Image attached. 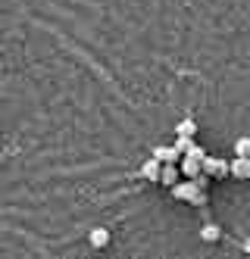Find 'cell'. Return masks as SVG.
Here are the masks:
<instances>
[{
	"instance_id": "3957f363",
	"label": "cell",
	"mask_w": 250,
	"mask_h": 259,
	"mask_svg": "<svg viewBox=\"0 0 250 259\" xmlns=\"http://www.w3.org/2000/svg\"><path fill=\"white\" fill-rule=\"evenodd\" d=\"M178 178H182V175H178V165H175V162H163V165H160V178H157L160 184L172 188V184H175Z\"/></svg>"
},
{
	"instance_id": "ba28073f",
	"label": "cell",
	"mask_w": 250,
	"mask_h": 259,
	"mask_svg": "<svg viewBox=\"0 0 250 259\" xmlns=\"http://www.w3.org/2000/svg\"><path fill=\"white\" fill-rule=\"evenodd\" d=\"M175 135H185V138H194L197 135V119L194 116H185L178 125H175Z\"/></svg>"
},
{
	"instance_id": "30bf717a",
	"label": "cell",
	"mask_w": 250,
	"mask_h": 259,
	"mask_svg": "<svg viewBox=\"0 0 250 259\" xmlns=\"http://www.w3.org/2000/svg\"><path fill=\"white\" fill-rule=\"evenodd\" d=\"M247 150H250V138H238L235 141V156H247Z\"/></svg>"
},
{
	"instance_id": "6da1fadb",
	"label": "cell",
	"mask_w": 250,
	"mask_h": 259,
	"mask_svg": "<svg viewBox=\"0 0 250 259\" xmlns=\"http://www.w3.org/2000/svg\"><path fill=\"white\" fill-rule=\"evenodd\" d=\"M200 172L206 178H225L228 175V159H216V156H200Z\"/></svg>"
},
{
	"instance_id": "8992f818",
	"label": "cell",
	"mask_w": 250,
	"mask_h": 259,
	"mask_svg": "<svg viewBox=\"0 0 250 259\" xmlns=\"http://www.w3.org/2000/svg\"><path fill=\"white\" fill-rule=\"evenodd\" d=\"M228 175L247 178V175H250V159H247V156H235L232 162H228Z\"/></svg>"
},
{
	"instance_id": "52a82bcc",
	"label": "cell",
	"mask_w": 250,
	"mask_h": 259,
	"mask_svg": "<svg viewBox=\"0 0 250 259\" xmlns=\"http://www.w3.org/2000/svg\"><path fill=\"white\" fill-rule=\"evenodd\" d=\"M88 244H91L94 250H103V247L110 244V231H106V228H91V231H88Z\"/></svg>"
},
{
	"instance_id": "9c48e42d",
	"label": "cell",
	"mask_w": 250,
	"mask_h": 259,
	"mask_svg": "<svg viewBox=\"0 0 250 259\" xmlns=\"http://www.w3.org/2000/svg\"><path fill=\"white\" fill-rule=\"evenodd\" d=\"M219 237H222V228L213 225V222H206V225L200 228V240H206V244H213V240H219Z\"/></svg>"
},
{
	"instance_id": "5b68a950",
	"label": "cell",
	"mask_w": 250,
	"mask_h": 259,
	"mask_svg": "<svg viewBox=\"0 0 250 259\" xmlns=\"http://www.w3.org/2000/svg\"><path fill=\"white\" fill-rule=\"evenodd\" d=\"M160 165H163V162H160L157 156H150V159H144V165H141L138 175H141L144 181H157V178H160Z\"/></svg>"
},
{
	"instance_id": "277c9868",
	"label": "cell",
	"mask_w": 250,
	"mask_h": 259,
	"mask_svg": "<svg viewBox=\"0 0 250 259\" xmlns=\"http://www.w3.org/2000/svg\"><path fill=\"white\" fill-rule=\"evenodd\" d=\"M150 156H157L160 162H175L182 153H178L172 144H160V147H153V150H150Z\"/></svg>"
},
{
	"instance_id": "7a4b0ae2",
	"label": "cell",
	"mask_w": 250,
	"mask_h": 259,
	"mask_svg": "<svg viewBox=\"0 0 250 259\" xmlns=\"http://www.w3.org/2000/svg\"><path fill=\"white\" fill-rule=\"evenodd\" d=\"M175 165H178V175H185V178H194V175H200V159L188 156V153H182V156L175 159Z\"/></svg>"
}]
</instances>
